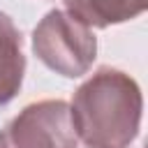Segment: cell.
I'll return each instance as SVG.
<instances>
[{"mask_svg":"<svg viewBox=\"0 0 148 148\" xmlns=\"http://www.w3.org/2000/svg\"><path fill=\"white\" fill-rule=\"evenodd\" d=\"M141 109L136 81L120 69L102 67L79 86L69 116L76 136L88 148H130L139 134Z\"/></svg>","mask_w":148,"mask_h":148,"instance_id":"cell-1","label":"cell"},{"mask_svg":"<svg viewBox=\"0 0 148 148\" xmlns=\"http://www.w3.org/2000/svg\"><path fill=\"white\" fill-rule=\"evenodd\" d=\"M32 51L56 74L76 79L90 69L97 56V39L88 25L62 9H53L32 32Z\"/></svg>","mask_w":148,"mask_h":148,"instance_id":"cell-2","label":"cell"},{"mask_svg":"<svg viewBox=\"0 0 148 148\" xmlns=\"http://www.w3.org/2000/svg\"><path fill=\"white\" fill-rule=\"evenodd\" d=\"M76 143L69 104L62 99L28 104L0 132V148H76Z\"/></svg>","mask_w":148,"mask_h":148,"instance_id":"cell-3","label":"cell"},{"mask_svg":"<svg viewBox=\"0 0 148 148\" xmlns=\"http://www.w3.org/2000/svg\"><path fill=\"white\" fill-rule=\"evenodd\" d=\"M25 72L23 39L14 21L0 12V104L16 97Z\"/></svg>","mask_w":148,"mask_h":148,"instance_id":"cell-4","label":"cell"},{"mask_svg":"<svg viewBox=\"0 0 148 148\" xmlns=\"http://www.w3.org/2000/svg\"><path fill=\"white\" fill-rule=\"evenodd\" d=\"M148 0H65L67 14L88 28H106L130 21L146 9Z\"/></svg>","mask_w":148,"mask_h":148,"instance_id":"cell-5","label":"cell"}]
</instances>
